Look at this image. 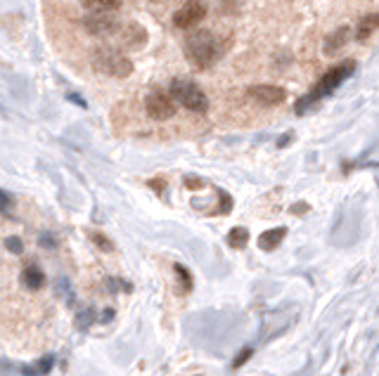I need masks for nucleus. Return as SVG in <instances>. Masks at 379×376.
<instances>
[{
    "mask_svg": "<svg viewBox=\"0 0 379 376\" xmlns=\"http://www.w3.org/2000/svg\"><path fill=\"white\" fill-rule=\"evenodd\" d=\"M354 71H356V62L354 60H344V62H339L337 67L327 69V71L323 74V78H320L318 83L311 88V93L303 95V98L296 102L294 111L299 116L306 114V111L311 109L316 102H320L323 98H327V95H332L346 78H351V74H354Z\"/></svg>",
    "mask_w": 379,
    "mask_h": 376,
    "instance_id": "1",
    "label": "nucleus"
},
{
    "mask_svg": "<svg viewBox=\"0 0 379 376\" xmlns=\"http://www.w3.org/2000/svg\"><path fill=\"white\" fill-rule=\"evenodd\" d=\"M183 47L185 60L195 69H211L223 55V43L211 31H192L188 38H185Z\"/></svg>",
    "mask_w": 379,
    "mask_h": 376,
    "instance_id": "2",
    "label": "nucleus"
},
{
    "mask_svg": "<svg viewBox=\"0 0 379 376\" xmlns=\"http://www.w3.org/2000/svg\"><path fill=\"white\" fill-rule=\"evenodd\" d=\"M90 62H93V69L102 76H111V78H126L133 74V62L128 60L121 50L111 45H100L93 50L90 55Z\"/></svg>",
    "mask_w": 379,
    "mask_h": 376,
    "instance_id": "3",
    "label": "nucleus"
},
{
    "mask_svg": "<svg viewBox=\"0 0 379 376\" xmlns=\"http://www.w3.org/2000/svg\"><path fill=\"white\" fill-rule=\"evenodd\" d=\"M171 98L195 114H206V109H209V100H206L204 90L190 78H175L171 83Z\"/></svg>",
    "mask_w": 379,
    "mask_h": 376,
    "instance_id": "4",
    "label": "nucleus"
},
{
    "mask_svg": "<svg viewBox=\"0 0 379 376\" xmlns=\"http://www.w3.org/2000/svg\"><path fill=\"white\" fill-rule=\"evenodd\" d=\"M83 29L90 36L98 38H109V36H119L124 24L116 17V12H88L83 17Z\"/></svg>",
    "mask_w": 379,
    "mask_h": 376,
    "instance_id": "5",
    "label": "nucleus"
},
{
    "mask_svg": "<svg viewBox=\"0 0 379 376\" xmlns=\"http://www.w3.org/2000/svg\"><path fill=\"white\" fill-rule=\"evenodd\" d=\"M206 17V3L204 0H185L173 12V26L175 29L190 31Z\"/></svg>",
    "mask_w": 379,
    "mask_h": 376,
    "instance_id": "6",
    "label": "nucleus"
},
{
    "mask_svg": "<svg viewBox=\"0 0 379 376\" xmlns=\"http://www.w3.org/2000/svg\"><path fill=\"white\" fill-rule=\"evenodd\" d=\"M145 111L154 121H169L175 116V100L162 90H154L145 98Z\"/></svg>",
    "mask_w": 379,
    "mask_h": 376,
    "instance_id": "7",
    "label": "nucleus"
},
{
    "mask_svg": "<svg viewBox=\"0 0 379 376\" xmlns=\"http://www.w3.org/2000/svg\"><path fill=\"white\" fill-rule=\"evenodd\" d=\"M247 98H252L256 104H261V107H277L285 102L287 90L280 88V85L261 83V85H252V88L247 90Z\"/></svg>",
    "mask_w": 379,
    "mask_h": 376,
    "instance_id": "8",
    "label": "nucleus"
},
{
    "mask_svg": "<svg viewBox=\"0 0 379 376\" xmlns=\"http://www.w3.org/2000/svg\"><path fill=\"white\" fill-rule=\"evenodd\" d=\"M119 43L126 47V50H140L142 45L147 43V31L145 26H140L138 21H131L121 29L119 34Z\"/></svg>",
    "mask_w": 379,
    "mask_h": 376,
    "instance_id": "9",
    "label": "nucleus"
},
{
    "mask_svg": "<svg viewBox=\"0 0 379 376\" xmlns=\"http://www.w3.org/2000/svg\"><path fill=\"white\" fill-rule=\"evenodd\" d=\"M349 41H351V26H339V29H334L332 34L325 36L323 52L327 57H337L339 52L349 45Z\"/></svg>",
    "mask_w": 379,
    "mask_h": 376,
    "instance_id": "10",
    "label": "nucleus"
},
{
    "mask_svg": "<svg viewBox=\"0 0 379 376\" xmlns=\"http://www.w3.org/2000/svg\"><path fill=\"white\" fill-rule=\"evenodd\" d=\"M377 29H379V12H367V14H362V17L358 19V24H356L354 38L365 43Z\"/></svg>",
    "mask_w": 379,
    "mask_h": 376,
    "instance_id": "11",
    "label": "nucleus"
},
{
    "mask_svg": "<svg viewBox=\"0 0 379 376\" xmlns=\"http://www.w3.org/2000/svg\"><path fill=\"white\" fill-rule=\"evenodd\" d=\"M21 287H26L29 291H39V289L45 284V272L41 270L39 265H26L19 275Z\"/></svg>",
    "mask_w": 379,
    "mask_h": 376,
    "instance_id": "12",
    "label": "nucleus"
},
{
    "mask_svg": "<svg viewBox=\"0 0 379 376\" xmlns=\"http://www.w3.org/2000/svg\"><path fill=\"white\" fill-rule=\"evenodd\" d=\"M287 237V228H273V230H266L263 234L259 237V249L263 251H275L280 246V241Z\"/></svg>",
    "mask_w": 379,
    "mask_h": 376,
    "instance_id": "13",
    "label": "nucleus"
},
{
    "mask_svg": "<svg viewBox=\"0 0 379 376\" xmlns=\"http://www.w3.org/2000/svg\"><path fill=\"white\" fill-rule=\"evenodd\" d=\"M88 12H116L124 5V0H81Z\"/></svg>",
    "mask_w": 379,
    "mask_h": 376,
    "instance_id": "14",
    "label": "nucleus"
},
{
    "mask_svg": "<svg viewBox=\"0 0 379 376\" xmlns=\"http://www.w3.org/2000/svg\"><path fill=\"white\" fill-rule=\"evenodd\" d=\"M52 364H55V357L45 355L43 360H39L34 367H21V374H24V376H45L52 369Z\"/></svg>",
    "mask_w": 379,
    "mask_h": 376,
    "instance_id": "15",
    "label": "nucleus"
},
{
    "mask_svg": "<svg viewBox=\"0 0 379 376\" xmlns=\"http://www.w3.org/2000/svg\"><path fill=\"white\" fill-rule=\"evenodd\" d=\"M228 246L230 249H244L247 246V241H249V232H247V228H232L230 232H228Z\"/></svg>",
    "mask_w": 379,
    "mask_h": 376,
    "instance_id": "16",
    "label": "nucleus"
},
{
    "mask_svg": "<svg viewBox=\"0 0 379 376\" xmlns=\"http://www.w3.org/2000/svg\"><path fill=\"white\" fill-rule=\"evenodd\" d=\"M173 270H175V275H178L180 289H183V291H190V289H192V277H190V272L185 270L183 265H173Z\"/></svg>",
    "mask_w": 379,
    "mask_h": 376,
    "instance_id": "17",
    "label": "nucleus"
},
{
    "mask_svg": "<svg viewBox=\"0 0 379 376\" xmlns=\"http://www.w3.org/2000/svg\"><path fill=\"white\" fill-rule=\"evenodd\" d=\"M95 322V310L93 308H85L83 313H78L76 315V324H78V329H85V327H90Z\"/></svg>",
    "mask_w": 379,
    "mask_h": 376,
    "instance_id": "18",
    "label": "nucleus"
},
{
    "mask_svg": "<svg viewBox=\"0 0 379 376\" xmlns=\"http://www.w3.org/2000/svg\"><path fill=\"white\" fill-rule=\"evenodd\" d=\"M3 246L10 251V254H21V251H24V241L19 237H5Z\"/></svg>",
    "mask_w": 379,
    "mask_h": 376,
    "instance_id": "19",
    "label": "nucleus"
},
{
    "mask_svg": "<svg viewBox=\"0 0 379 376\" xmlns=\"http://www.w3.org/2000/svg\"><path fill=\"white\" fill-rule=\"evenodd\" d=\"M90 239L95 241V244L100 246V251H111L114 246H111V241L105 237V234H100V232H90Z\"/></svg>",
    "mask_w": 379,
    "mask_h": 376,
    "instance_id": "20",
    "label": "nucleus"
},
{
    "mask_svg": "<svg viewBox=\"0 0 379 376\" xmlns=\"http://www.w3.org/2000/svg\"><path fill=\"white\" fill-rule=\"evenodd\" d=\"M252 355H254V348H244V351L232 360V367H235V369H239V367H242V364L247 362V360L252 357Z\"/></svg>",
    "mask_w": 379,
    "mask_h": 376,
    "instance_id": "21",
    "label": "nucleus"
},
{
    "mask_svg": "<svg viewBox=\"0 0 379 376\" xmlns=\"http://www.w3.org/2000/svg\"><path fill=\"white\" fill-rule=\"evenodd\" d=\"M218 199H221V213H230V206H232V199L226 195L223 190H218Z\"/></svg>",
    "mask_w": 379,
    "mask_h": 376,
    "instance_id": "22",
    "label": "nucleus"
},
{
    "mask_svg": "<svg viewBox=\"0 0 379 376\" xmlns=\"http://www.w3.org/2000/svg\"><path fill=\"white\" fill-rule=\"evenodd\" d=\"M57 294H60V296H69V279L67 277H62L60 282H57Z\"/></svg>",
    "mask_w": 379,
    "mask_h": 376,
    "instance_id": "23",
    "label": "nucleus"
},
{
    "mask_svg": "<svg viewBox=\"0 0 379 376\" xmlns=\"http://www.w3.org/2000/svg\"><path fill=\"white\" fill-rule=\"evenodd\" d=\"M41 244L45 246V249H55V237H52V234H41Z\"/></svg>",
    "mask_w": 379,
    "mask_h": 376,
    "instance_id": "24",
    "label": "nucleus"
},
{
    "mask_svg": "<svg viewBox=\"0 0 379 376\" xmlns=\"http://www.w3.org/2000/svg\"><path fill=\"white\" fill-rule=\"evenodd\" d=\"M292 213H296V216L308 213V203H294V206H292Z\"/></svg>",
    "mask_w": 379,
    "mask_h": 376,
    "instance_id": "25",
    "label": "nucleus"
},
{
    "mask_svg": "<svg viewBox=\"0 0 379 376\" xmlns=\"http://www.w3.org/2000/svg\"><path fill=\"white\" fill-rule=\"evenodd\" d=\"M185 185L192 187V190H197V187H202V180H197V178H185Z\"/></svg>",
    "mask_w": 379,
    "mask_h": 376,
    "instance_id": "26",
    "label": "nucleus"
},
{
    "mask_svg": "<svg viewBox=\"0 0 379 376\" xmlns=\"http://www.w3.org/2000/svg\"><path fill=\"white\" fill-rule=\"evenodd\" d=\"M3 211L5 213L10 211V195H8V192H3Z\"/></svg>",
    "mask_w": 379,
    "mask_h": 376,
    "instance_id": "27",
    "label": "nucleus"
},
{
    "mask_svg": "<svg viewBox=\"0 0 379 376\" xmlns=\"http://www.w3.org/2000/svg\"><path fill=\"white\" fill-rule=\"evenodd\" d=\"M69 100H72V102H78L81 107H85V102H83L81 98H78V95H69Z\"/></svg>",
    "mask_w": 379,
    "mask_h": 376,
    "instance_id": "28",
    "label": "nucleus"
},
{
    "mask_svg": "<svg viewBox=\"0 0 379 376\" xmlns=\"http://www.w3.org/2000/svg\"><path fill=\"white\" fill-rule=\"evenodd\" d=\"M114 317V310H105V315H102V320L107 322V320H111Z\"/></svg>",
    "mask_w": 379,
    "mask_h": 376,
    "instance_id": "29",
    "label": "nucleus"
}]
</instances>
